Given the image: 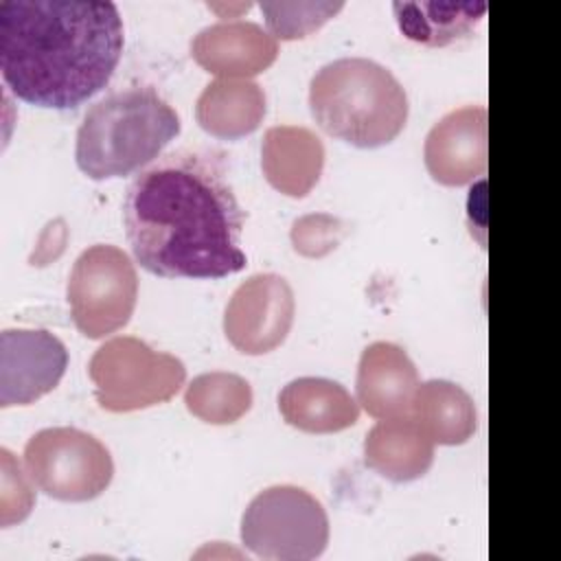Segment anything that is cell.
I'll return each instance as SVG.
<instances>
[{
  "mask_svg": "<svg viewBox=\"0 0 561 561\" xmlns=\"http://www.w3.org/2000/svg\"><path fill=\"white\" fill-rule=\"evenodd\" d=\"M245 215L219 149H178L127 186L123 226L134 259L162 278H224L245 267Z\"/></svg>",
  "mask_w": 561,
  "mask_h": 561,
  "instance_id": "cell-1",
  "label": "cell"
},
{
  "mask_svg": "<svg viewBox=\"0 0 561 561\" xmlns=\"http://www.w3.org/2000/svg\"><path fill=\"white\" fill-rule=\"evenodd\" d=\"M123 44V18L114 2H0L2 79L26 103L79 107L110 83Z\"/></svg>",
  "mask_w": 561,
  "mask_h": 561,
  "instance_id": "cell-2",
  "label": "cell"
},
{
  "mask_svg": "<svg viewBox=\"0 0 561 561\" xmlns=\"http://www.w3.org/2000/svg\"><path fill=\"white\" fill-rule=\"evenodd\" d=\"M309 110L329 136L377 149L403 131L410 105L403 85L386 66L366 57H342L313 75Z\"/></svg>",
  "mask_w": 561,
  "mask_h": 561,
  "instance_id": "cell-3",
  "label": "cell"
},
{
  "mask_svg": "<svg viewBox=\"0 0 561 561\" xmlns=\"http://www.w3.org/2000/svg\"><path fill=\"white\" fill-rule=\"evenodd\" d=\"M180 129L178 112L153 88L118 90L85 112L75 160L90 180L125 178L153 162Z\"/></svg>",
  "mask_w": 561,
  "mask_h": 561,
  "instance_id": "cell-4",
  "label": "cell"
},
{
  "mask_svg": "<svg viewBox=\"0 0 561 561\" xmlns=\"http://www.w3.org/2000/svg\"><path fill=\"white\" fill-rule=\"evenodd\" d=\"M241 543L259 559L311 561L329 543L327 511L300 486H267L243 511Z\"/></svg>",
  "mask_w": 561,
  "mask_h": 561,
  "instance_id": "cell-5",
  "label": "cell"
},
{
  "mask_svg": "<svg viewBox=\"0 0 561 561\" xmlns=\"http://www.w3.org/2000/svg\"><path fill=\"white\" fill-rule=\"evenodd\" d=\"M88 375L94 399L103 410L131 412L169 401L184 386V364L147 342L118 335L99 346L90 359Z\"/></svg>",
  "mask_w": 561,
  "mask_h": 561,
  "instance_id": "cell-6",
  "label": "cell"
},
{
  "mask_svg": "<svg viewBox=\"0 0 561 561\" xmlns=\"http://www.w3.org/2000/svg\"><path fill=\"white\" fill-rule=\"evenodd\" d=\"M66 298L77 331L88 340L123 329L138 298V274L127 252L110 243L83 250L70 270Z\"/></svg>",
  "mask_w": 561,
  "mask_h": 561,
  "instance_id": "cell-7",
  "label": "cell"
},
{
  "mask_svg": "<svg viewBox=\"0 0 561 561\" xmlns=\"http://www.w3.org/2000/svg\"><path fill=\"white\" fill-rule=\"evenodd\" d=\"M24 469L33 484L59 502L99 497L114 478L110 449L77 427H46L24 445Z\"/></svg>",
  "mask_w": 561,
  "mask_h": 561,
  "instance_id": "cell-8",
  "label": "cell"
},
{
  "mask_svg": "<svg viewBox=\"0 0 561 561\" xmlns=\"http://www.w3.org/2000/svg\"><path fill=\"white\" fill-rule=\"evenodd\" d=\"M294 313L289 283L272 272L254 274L232 291L224 311V333L239 353L265 355L285 342Z\"/></svg>",
  "mask_w": 561,
  "mask_h": 561,
  "instance_id": "cell-9",
  "label": "cell"
},
{
  "mask_svg": "<svg viewBox=\"0 0 561 561\" xmlns=\"http://www.w3.org/2000/svg\"><path fill=\"white\" fill-rule=\"evenodd\" d=\"M68 368L66 344L46 329L0 333V408L31 405L57 388Z\"/></svg>",
  "mask_w": 561,
  "mask_h": 561,
  "instance_id": "cell-10",
  "label": "cell"
},
{
  "mask_svg": "<svg viewBox=\"0 0 561 561\" xmlns=\"http://www.w3.org/2000/svg\"><path fill=\"white\" fill-rule=\"evenodd\" d=\"M427 173L443 186L473 182L486 169V107L465 105L445 114L427 134Z\"/></svg>",
  "mask_w": 561,
  "mask_h": 561,
  "instance_id": "cell-11",
  "label": "cell"
},
{
  "mask_svg": "<svg viewBox=\"0 0 561 561\" xmlns=\"http://www.w3.org/2000/svg\"><path fill=\"white\" fill-rule=\"evenodd\" d=\"M191 57L221 79H248L276 61L278 42L254 22L224 20L193 37Z\"/></svg>",
  "mask_w": 561,
  "mask_h": 561,
  "instance_id": "cell-12",
  "label": "cell"
},
{
  "mask_svg": "<svg viewBox=\"0 0 561 561\" xmlns=\"http://www.w3.org/2000/svg\"><path fill=\"white\" fill-rule=\"evenodd\" d=\"M419 373L408 353L392 342H373L362 351L355 377L357 403L375 419L410 416Z\"/></svg>",
  "mask_w": 561,
  "mask_h": 561,
  "instance_id": "cell-13",
  "label": "cell"
},
{
  "mask_svg": "<svg viewBox=\"0 0 561 561\" xmlns=\"http://www.w3.org/2000/svg\"><path fill=\"white\" fill-rule=\"evenodd\" d=\"M324 147L320 138L298 125L270 127L261 145L265 180L287 197H305L320 180Z\"/></svg>",
  "mask_w": 561,
  "mask_h": 561,
  "instance_id": "cell-14",
  "label": "cell"
},
{
  "mask_svg": "<svg viewBox=\"0 0 561 561\" xmlns=\"http://www.w3.org/2000/svg\"><path fill=\"white\" fill-rule=\"evenodd\" d=\"M278 410L287 425L309 434H333L357 423L359 403L351 392L324 377H298L278 392Z\"/></svg>",
  "mask_w": 561,
  "mask_h": 561,
  "instance_id": "cell-15",
  "label": "cell"
},
{
  "mask_svg": "<svg viewBox=\"0 0 561 561\" xmlns=\"http://www.w3.org/2000/svg\"><path fill=\"white\" fill-rule=\"evenodd\" d=\"M364 462L390 482L423 478L434 462V440L410 419H383L364 440Z\"/></svg>",
  "mask_w": 561,
  "mask_h": 561,
  "instance_id": "cell-16",
  "label": "cell"
},
{
  "mask_svg": "<svg viewBox=\"0 0 561 561\" xmlns=\"http://www.w3.org/2000/svg\"><path fill=\"white\" fill-rule=\"evenodd\" d=\"M267 101L259 83L250 79H215L195 105L199 127L224 140H237L252 134L265 116Z\"/></svg>",
  "mask_w": 561,
  "mask_h": 561,
  "instance_id": "cell-17",
  "label": "cell"
},
{
  "mask_svg": "<svg viewBox=\"0 0 561 561\" xmlns=\"http://www.w3.org/2000/svg\"><path fill=\"white\" fill-rule=\"evenodd\" d=\"M410 419L438 445H462L478 427L473 399L458 383L447 379L419 383Z\"/></svg>",
  "mask_w": 561,
  "mask_h": 561,
  "instance_id": "cell-18",
  "label": "cell"
},
{
  "mask_svg": "<svg viewBox=\"0 0 561 561\" xmlns=\"http://www.w3.org/2000/svg\"><path fill=\"white\" fill-rule=\"evenodd\" d=\"M399 31L427 48H443L471 35L486 13V2H394Z\"/></svg>",
  "mask_w": 561,
  "mask_h": 561,
  "instance_id": "cell-19",
  "label": "cell"
},
{
  "mask_svg": "<svg viewBox=\"0 0 561 561\" xmlns=\"http://www.w3.org/2000/svg\"><path fill=\"white\" fill-rule=\"evenodd\" d=\"M184 403L199 421L226 425L239 421L252 408V388L234 373H204L186 386Z\"/></svg>",
  "mask_w": 561,
  "mask_h": 561,
  "instance_id": "cell-20",
  "label": "cell"
},
{
  "mask_svg": "<svg viewBox=\"0 0 561 561\" xmlns=\"http://www.w3.org/2000/svg\"><path fill=\"white\" fill-rule=\"evenodd\" d=\"M344 2H261L265 24L274 39H302L340 13Z\"/></svg>",
  "mask_w": 561,
  "mask_h": 561,
  "instance_id": "cell-21",
  "label": "cell"
},
{
  "mask_svg": "<svg viewBox=\"0 0 561 561\" xmlns=\"http://www.w3.org/2000/svg\"><path fill=\"white\" fill-rule=\"evenodd\" d=\"M2 526H11L13 522H22L35 502V493L31 486V476L26 469L15 462L13 454L2 447Z\"/></svg>",
  "mask_w": 561,
  "mask_h": 561,
  "instance_id": "cell-22",
  "label": "cell"
},
{
  "mask_svg": "<svg viewBox=\"0 0 561 561\" xmlns=\"http://www.w3.org/2000/svg\"><path fill=\"white\" fill-rule=\"evenodd\" d=\"M342 221L331 215H305L294 221L291 243L305 256H322L342 239Z\"/></svg>",
  "mask_w": 561,
  "mask_h": 561,
  "instance_id": "cell-23",
  "label": "cell"
}]
</instances>
